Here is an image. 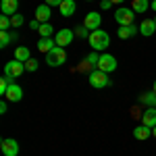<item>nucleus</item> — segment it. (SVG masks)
I'll use <instances>...</instances> for the list:
<instances>
[{
    "instance_id": "nucleus-1",
    "label": "nucleus",
    "mask_w": 156,
    "mask_h": 156,
    "mask_svg": "<svg viewBox=\"0 0 156 156\" xmlns=\"http://www.w3.org/2000/svg\"><path fill=\"white\" fill-rule=\"evenodd\" d=\"M87 42H90V46H92L94 52H102V50H106L110 46V36H108L104 29H96V31L90 34Z\"/></svg>"
},
{
    "instance_id": "nucleus-2",
    "label": "nucleus",
    "mask_w": 156,
    "mask_h": 156,
    "mask_svg": "<svg viewBox=\"0 0 156 156\" xmlns=\"http://www.w3.org/2000/svg\"><path fill=\"white\" fill-rule=\"evenodd\" d=\"M46 62H48V67H60V65H65L67 62V52H65V48L54 46L46 54Z\"/></svg>"
},
{
    "instance_id": "nucleus-3",
    "label": "nucleus",
    "mask_w": 156,
    "mask_h": 156,
    "mask_svg": "<svg viewBox=\"0 0 156 156\" xmlns=\"http://www.w3.org/2000/svg\"><path fill=\"white\" fill-rule=\"evenodd\" d=\"M90 85L96 87V90H100V87H108V85H110L108 73L100 71V69H94V71L90 73Z\"/></svg>"
},
{
    "instance_id": "nucleus-4",
    "label": "nucleus",
    "mask_w": 156,
    "mask_h": 156,
    "mask_svg": "<svg viewBox=\"0 0 156 156\" xmlns=\"http://www.w3.org/2000/svg\"><path fill=\"white\" fill-rule=\"evenodd\" d=\"M23 71H25V62H21V60H17V58L9 60V62L4 65V75H6V77H11V79L21 77Z\"/></svg>"
},
{
    "instance_id": "nucleus-5",
    "label": "nucleus",
    "mask_w": 156,
    "mask_h": 156,
    "mask_svg": "<svg viewBox=\"0 0 156 156\" xmlns=\"http://www.w3.org/2000/svg\"><path fill=\"white\" fill-rule=\"evenodd\" d=\"M133 19H135V11H133V9L121 6V9L115 11V21L119 25H133Z\"/></svg>"
},
{
    "instance_id": "nucleus-6",
    "label": "nucleus",
    "mask_w": 156,
    "mask_h": 156,
    "mask_svg": "<svg viewBox=\"0 0 156 156\" xmlns=\"http://www.w3.org/2000/svg\"><path fill=\"white\" fill-rule=\"evenodd\" d=\"M96 69H100V71H104V73H112L117 69V58L112 54H100V60H98Z\"/></svg>"
},
{
    "instance_id": "nucleus-7",
    "label": "nucleus",
    "mask_w": 156,
    "mask_h": 156,
    "mask_svg": "<svg viewBox=\"0 0 156 156\" xmlns=\"http://www.w3.org/2000/svg\"><path fill=\"white\" fill-rule=\"evenodd\" d=\"M73 37H75V31L73 29H58L56 36H54V42H56V46L65 48V46H69L73 42Z\"/></svg>"
},
{
    "instance_id": "nucleus-8",
    "label": "nucleus",
    "mask_w": 156,
    "mask_h": 156,
    "mask_svg": "<svg viewBox=\"0 0 156 156\" xmlns=\"http://www.w3.org/2000/svg\"><path fill=\"white\" fill-rule=\"evenodd\" d=\"M83 25L90 29V31L100 29V25H102V17H100V12H96V11L87 12V15H85V19H83Z\"/></svg>"
},
{
    "instance_id": "nucleus-9",
    "label": "nucleus",
    "mask_w": 156,
    "mask_h": 156,
    "mask_svg": "<svg viewBox=\"0 0 156 156\" xmlns=\"http://www.w3.org/2000/svg\"><path fill=\"white\" fill-rule=\"evenodd\" d=\"M0 150H2V154H4V156H17V154H19V144H17V140L6 137V140L0 142Z\"/></svg>"
},
{
    "instance_id": "nucleus-10",
    "label": "nucleus",
    "mask_w": 156,
    "mask_h": 156,
    "mask_svg": "<svg viewBox=\"0 0 156 156\" xmlns=\"http://www.w3.org/2000/svg\"><path fill=\"white\" fill-rule=\"evenodd\" d=\"M21 98H23V90L17 83H11V87H9L6 94H4V100H9V102H19Z\"/></svg>"
},
{
    "instance_id": "nucleus-11",
    "label": "nucleus",
    "mask_w": 156,
    "mask_h": 156,
    "mask_svg": "<svg viewBox=\"0 0 156 156\" xmlns=\"http://www.w3.org/2000/svg\"><path fill=\"white\" fill-rule=\"evenodd\" d=\"M0 9H2V15L12 17V15H17V11H19V0H2L0 2Z\"/></svg>"
},
{
    "instance_id": "nucleus-12",
    "label": "nucleus",
    "mask_w": 156,
    "mask_h": 156,
    "mask_svg": "<svg viewBox=\"0 0 156 156\" xmlns=\"http://www.w3.org/2000/svg\"><path fill=\"white\" fill-rule=\"evenodd\" d=\"M135 34H140V27H135V25H121L119 29H117V36L121 40H129L133 37Z\"/></svg>"
},
{
    "instance_id": "nucleus-13",
    "label": "nucleus",
    "mask_w": 156,
    "mask_h": 156,
    "mask_svg": "<svg viewBox=\"0 0 156 156\" xmlns=\"http://www.w3.org/2000/svg\"><path fill=\"white\" fill-rule=\"evenodd\" d=\"M140 34L146 37H150V36H154L156 34V23H154V19H144L142 23H140Z\"/></svg>"
},
{
    "instance_id": "nucleus-14",
    "label": "nucleus",
    "mask_w": 156,
    "mask_h": 156,
    "mask_svg": "<svg viewBox=\"0 0 156 156\" xmlns=\"http://www.w3.org/2000/svg\"><path fill=\"white\" fill-rule=\"evenodd\" d=\"M142 123L146 127H154L156 125V106H148L146 112L142 115Z\"/></svg>"
},
{
    "instance_id": "nucleus-15",
    "label": "nucleus",
    "mask_w": 156,
    "mask_h": 156,
    "mask_svg": "<svg viewBox=\"0 0 156 156\" xmlns=\"http://www.w3.org/2000/svg\"><path fill=\"white\" fill-rule=\"evenodd\" d=\"M50 15H52V12H50V6L46 4V2H44V4H40V6L36 9V19L40 21V23H48Z\"/></svg>"
},
{
    "instance_id": "nucleus-16",
    "label": "nucleus",
    "mask_w": 156,
    "mask_h": 156,
    "mask_svg": "<svg viewBox=\"0 0 156 156\" xmlns=\"http://www.w3.org/2000/svg\"><path fill=\"white\" fill-rule=\"evenodd\" d=\"M150 135H152V127H146L144 123H142L140 127H135V129H133V137H135V140H140V142L148 140Z\"/></svg>"
},
{
    "instance_id": "nucleus-17",
    "label": "nucleus",
    "mask_w": 156,
    "mask_h": 156,
    "mask_svg": "<svg viewBox=\"0 0 156 156\" xmlns=\"http://www.w3.org/2000/svg\"><path fill=\"white\" fill-rule=\"evenodd\" d=\"M54 46H56V42H54V40H50V37H42V40L37 42V50H40V52H44V54H48Z\"/></svg>"
},
{
    "instance_id": "nucleus-18",
    "label": "nucleus",
    "mask_w": 156,
    "mask_h": 156,
    "mask_svg": "<svg viewBox=\"0 0 156 156\" xmlns=\"http://www.w3.org/2000/svg\"><path fill=\"white\" fill-rule=\"evenodd\" d=\"M58 9H60L62 17H71L73 12H75V0H62V4H60Z\"/></svg>"
},
{
    "instance_id": "nucleus-19",
    "label": "nucleus",
    "mask_w": 156,
    "mask_h": 156,
    "mask_svg": "<svg viewBox=\"0 0 156 156\" xmlns=\"http://www.w3.org/2000/svg\"><path fill=\"white\" fill-rule=\"evenodd\" d=\"M15 40H17V34H15V31H12V34L11 31H0V48H6Z\"/></svg>"
},
{
    "instance_id": "nucleus-20",
    "label": "nucleus",
    "mask_w": 156,
    "mask_h": 156,
    "mask_svg": "<svg viewBox=\"0 0 156 156\" xmlns=\"http://www.w3.org/2000/svg\"><path fill=\"white\" fill-rule=\"evenodd\" d=\"M131 9L135 12H146L150 9V0H133L131 2Z\"/></svg>"
},
{
    "instance_id": "nucleus-21",
    "label": "nucleus",
    "mask_w": 156,
    "mask_h": 156,
    "mask_svg": "<svg viewBox=\"0 0 156 156\" xmlns=\"http://www.w3.org/2000/svg\"><path fill=\"white\" fill-rule=\"evenodd\" d=\"M15 58L21 60V62H27V60L31 58V56H29V48H25V46H19V48L15 50Z\"/></svg>"
},
{
    "instance_id": "nucleus-22",
    "label": "nucleus",
    "mask_w": 156,
    "mask_h": 156,
    "mask_svg": "<svg viewBox=\"0 0 156 156\" xmlns=\"http://www.w3.org/2000/svg\"><path fill=\"white\" fill-rule=\"evenodd\" d=\"M140 100L144 102L146 106H156V94L154 92H146V94H142Z\"/></svg>"
},
{
    "instance_id": "nucleus-23",
    "label": "nucleus",
    "mask_w": 156,
    "mask_h": 156,
    "mask_svg": "<svg viewBox=\"0 0 156 156\" xmlns=\"http://www.w3.org/2000/svg\"><path fill=\"white\" fill-rule=\"evenodd\" d=\"M11 27H12L11 17H9V15H2V17H0V31H9Z\"/></svg>"
},
{
    "instance_id": "nucleus-24",
    "label": "nucleus",
    "mask_w": 156,
    "mask_h": 156,
    "mask_svg": "<svg viewBox=\"0 0 156 156\" xmlns=\"http://www.w3.org/2000/svg\"><path fill=\"white\" fill-rule=\"evenodd\" d=\"M37 31H40V36H42V37H50V36H52V25H50V23H42Z\"/></svg>"
},
{
    "instance_id": "nucleus-25",
    "label": "nucleus",
    "mask_w": 156,
    "mask_h": 156,
    "mask_svg": "<svg viewBox=\"0 0 156 156\" xmlns=\"http://www.w3.org/2000/svg\"><path fill=\"white\" fill-rule=\"evenodd\" d=\"M11 23H12V27L17 29V27H21V25L25 23V17L21 15V12H17V15H12V17H11Z\"/></svg>"
},
{
    "instance_id": "nucleus-26",
    "label": "nucleus",
    "mask_w": 156,
    "mask_h": 156,
    "mask_svg": "<svg viewBox=\"0 0 156 156\" xmlns=\"http://www.w3.org/2000/svg\"><path fill=\"white\" fill-rule=\"evenodd\" d=\"M11 77H6V75H4V77H2V79H0V94H2V96H4V94H6V90H9V87H11Z\"/></svg>"
},
{
    "instance_id": "nucleus-27",
    "label": "nucleus",
    "mask_w": 156,
    "mask_h": 156,
    "mask_svg": "<svg viewBox=\"0 0 156 156\" xmlns=\"http://www.w3.org/2000/svg\"><path fill=\"white\" fill-rule=\"evenodd\" d=\"M90 34H92V31H90L85 25H81V27H75V36H77V37H90Z\"/></svg>"
},
{
    "instance_id": "nucleus-28",
    "label": "nucleus",
    "mask_w": 156,
    "mask_h": 156,
    "mask_svg": "<svg viewBox=\"0 0 156 156\" xmlns=\"http://www.w3.org/2000/svg\"><path fill=\"white\" fill-rule=\"evenodd\" d=\"M98 60H100V54H96V52H92V54L85 56V62L92 65V67H98Z\"/></svg>"
},
{
    "instance_id": "nucleus-29",
    "label": "nucleus",
    "mask_w": 156,
    "mask_h": 156,
    "mask_svg": "<svg viewBox=\"0 0 156 156\" xmlns=\"http://www.w3.org/2000/svg\"><path fill=\"white\" fill-rule=\"evenodd\" d=\"M37 67H40V60L36 58H29L25 62V71H37Z\"/></svg>"
},
{
    "instance_id": "nucleus-30",
    "label": "nucleus",
    "mask_w": 156,
    "mask_h": 156,
    "mask_svg": "<svg viewBox=\"0 0 156 156\" xmlns=\"http://www.w3.org/2000/svg\"><path fill=\"white\" fill-rule=\"evenodd\" d=\"M110 6H112V2H110V0H102V2H100V9H102V11H108Z\"/></svg>"
},
{
    "instance_id": "nucleus-31",
    "label": "nucleus",
    "mask_w": 156,
    "mask_h": 156,
    "mask_svg": "<svg viewBox=\"0 0 156 156\" xmlns=\"http://www.w3.org/2000/svg\"><path fill=\"white\" fill-rule=\"evenodd\" d=\"M46 4H48V6H60L62 0H46Z\"/></svg>"
},
{
    "instance_id": "nucleus-32",
    "label": "nucleus",
    "mask_w": 156,
    "mask_h": 156,
    "mask_svg": "<svg viewBox=\"0 0 156 156\" xmlns=\"http://www.w3.org/2000/svg\"><path fill=\"white\" fill-rule=\"evenodd\" d=\"M40 21H37V19H34V21H31V23H29V27H31V29H40Z\"/></svg>"
},
{
    "instance_id": "nucleus-33",
    "label": "nucleus",
    "mask_w": 156,
    "mask_h": 156,
    "mask_svg": "<svg viewBox=\"0 0 156 156\" xmlns=\"http://www.w3.org/2000/svg\"><path fill=\"white\" fill-rule=\"evenodd\" d=\"M6 102H9V100H4V102H0V115H4V112H6Z\"/></svg>"
},
{
    "instance_id": "nucleus-34",
    "label": "nucleus",
    "mask_w": 156,
    "mask_h": 156,
    "mask_svg": "<svg viewBox=\"0 0 156 156\" xmlns=\"http://www.w3.org/2000/svg\"><path fill=\"white\" fill-rule=\"evenodd\" d=\"M150 6H152V9L156 11V0H152V2H150Z\"/></svg>"
},
{
    "instance_id": "nucleus-35",
    "label": "nucleus",
    "mask_w": 156,
    "mask_h": 156,
    "mask_svg": "<svg viewBox=\"0 0 156 156\" xmlns=\"http://www.w3.org/2000/svg\"><path fill=\"white\" fill-rule=\"evenodd\" d=\"M110 2H112V4H121L123 0H110Z\"/></svg>"
},
{
    "instance_id": "nucleus-36",
    "label": "nucleus",
    "mask_w": 156,
    "mask_h": 156,
    "mask_svg": "<svg viewBox=\"0 0 156 156\" xmlns=\"http://www.w3.org/2000/svg\"><path fill=\"white\" fill-rule=\"evenodd\" d=\"M152 135H154V137H156V125H154V127H152Z\"/></svg>"
},
{
    "instance_id": "nucleus-37",
    "label": "nucleus",
    "mask_w": 156,
    "mask_h": 156,
    "mask_svg": "<svg viewBox=\"0 0 156 156\" xmlns=\"http://www.w3.org/2000/svg\"><path fill=\"white\" fill-rule=\"evenodd\" d=\"M152 92H154V94H156V79H154V87H152Z\"/></svg>"
},
{
    "instance_id": "nucleus-38",
    "label": "nucleus",
    "mask_w": 156,
    "mask_h": 156,
    "mask_svg": "<svg viewBox=\"0 0 156 156\" xmlns=\"http://www.w3.org/2000/svg\"><path fill=\"white\" fill-rule=\"evenodd\" d=\"M154 23H156V17H154Z\"/></svg>"
},
{
    "instance_id": "nucleus-39",
    "label": "nucleus",
    "mask_w": 156,
    "mask_h": 156,
    "mask_svg": "<svg viewBox=\"0 0 156 156\" xmlns=\"http://www.w3.org/2000/svg\"><path fill=\"white\" fill-rule=\"evenodd\" d=\"M150 2H152V0H150Z\"/></svg>"
}]
</instances>
